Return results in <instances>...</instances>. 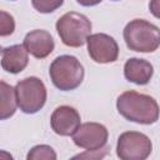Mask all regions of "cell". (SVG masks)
Wrapping results in <instances>:
<instances>
[{"label":"cell","mask_w":160,"mask_h":160,"mask_svg":"<svg viewBox=\"0 0 160 160\" xmlns=\"http://www.w3.org/2000/svg\"><path fill=\"white\" fill-rule=\"evenodd\" d=\"M119 114L129 121L150 125L158 121L160 109L154 98L136 91H125L116 100Z\"/></svg>","instance_id":"6da1fadb"},{"label":"cell","mask_w":160,"mask_h":160,"mask_svg":"<svg viewBox=\"0 0 160 160\" xmlns=\"http://www.w3.org/2000/svg\"><path fill=\"white\" fill-rule=\"evenodd\" d=\"M122 36L126 46L132 51L152 52L160 46V29L144 19L128 22Z\"/></svg>","instance_id":"7a4b0ae2"},{"label":"cell","mask_w":160,"mask_h":160,"mask_svg":"<svg viewBox=\"0 0 160 160\" xmlns=\"http://www.w3.org/2000/svg\"><path fill=\"white\" fill-rule=\"evenodd\" d=\"M49 75L52 84L61 91L75 90L84 80V66L72 55H60L50 65Z\"/></svg>","instance_id":"3957f363"},{"label":"cell","mask_w":160,"mask_h":160,"mask_svg":"<svg viewBox=\"0 0 160 160\" xmlns=\"http://www.w3.org/2000/svg\"><path fill=\"white\" fill-rule=\"evenodd\" d=\"M56 31L64 45L70 48L82 46L91 35V21L82 14L70 11L56 21Z\"/></svg>","instance_id":"277c9868"},{"label":"cell","mask_w":160,"mask_h":160,"mask_svg":"<svg viewBox=\"0 0 160 160\" xmlns=\"http://www.w3.org/2000/svg\"><path fill=\"white\" fill-rule=\"evenodd\" d=\"M18 106L25 114H35L46 102V88L36 76L20 80L15 86Z\"/></svg>","instance_id":"5b68a950"},{"label":"cell","mask_w":160,"mask_h":160,"mask_svg":"<svg viewBox=\"0 0 160 160\" xmlns=\"http://www.w3.org/2000/svg\"><path fill=\"white\" fill-rule=\"evenodd\" d=\"M151 150V140L142 132L125 131L118 139L116 155L121 160H145Z\"/></svg>","instance_id":"8992f818"},{"label":"cell","mask_w":160,"mask_h":160,"mask_svg":"<svg viewBox=\"0 0 160 160\" xmlns=\"http://www.w3.org/2000/svg\"><path fill=\"white\" fill-rule=\"evenodd\" d=\"M108 129L99 122H84L72 135L76 146L86 151H100L108 142Z\"/></svg>","instance_id":"52a82bcc"},{"label":"cell","mask_w":160,"mask_h":160,"mask_svg":"<svg viewBox=\"0 0 160 160\" xmlns=\"http://www.w3.org/2000/svg\"><path fill=\"white\" fill-rule=\"evenodd\" d=\"M88 52L90 58L99 64L114 62L119 56V45L115 39L108 34H91L88 40Z\"/></svg>","instance_id":"ba28073f"},{"label":"cell","mask_w":160,"mask_h":160,"mask_svg":"<svg viewBox=\"0 0 160 160\" xmlns=\"http://www.w3.org/2000/svg\"><path fill=\"white\" fill-rule=\"evenodd\" d=\"M81 119L76 109L69 105H61L56 108L50 118L51 129L60 136H70L79 129Z\"/></svg>","instance_id":"9c48e42d"},{"label":"cell","mask_w":160,"mask_h":160,"mask_svg":"<svg viewBox=\"0 0 160 160\" xmlns=\"http://www.w3.org/2000/svg\"><path fill=\"white\" fill-rule=\"evenodd\" d=\"M22 45L25 46L28 52L36 59H44L49 56L55 48V42L50 32L40 29L28 32L24 38Z\"/></svg>","instance_id":"30bf717a"},{"label":"cell","mask_w":160,"mask_h":160,"mask_svg":"<svg viewBox=\"0 0 160 160\" xmlns=\"http://www.w3.org/2000/svg\"><path fill=\"white\" fill-rule=\"evenodd\" d=\"M28 50L24 45L16 44L1 50V68L10 74L21 72L29 62Z\"/></svg>","instance_id":"8fae6325"},{"label":"cell","mask_w":160,"mask_h":160,"mask_svg":"<svg viewBox=\"0 0 160 160\" xmlns=\"http://www.w3.org/2000/svg\"><path fill=\"white\" fill-rule=\"evenodd\" d=\"M152 74H154V68L145 59L130 58L129 60H126L124 65L125 79L136 85H146L151 80Z\"/></svg>","instance_id":"7c38bea8"},{"label":"cell","mask_w":160,"mask_h":160,"mask_svg":"<svg viewBox=\"0 0 160 160\" xmlns=\"http://www.w3.org/2000/svg\"><path fill=\"white\" fill-rule=\"evenodd\" d=\"M0 94H1V105H0V119L6 120L12 116L16 111L18 100L15 88L6 84L5 81L0 82Z\"/></svg>","instance_id":"4fadbf2b"},{"label":"cell","mask_w":160,"mask_h":160,"mask_svg":"<svg viewBox=\"0 0 160 160\" xmlns=\"http://www.w3.org/2000/svg\"><path fill=\"white\" fill-rule=\"evenodd\" d=\"M28 160H55L56 152L55 150L49 145H36L34 146L26 155Z\"/></svg>","instance_id":"5bb4252c"},{"label":"cell","mask_w":160,"mask_h":160,"mask_svg":"<svg viewBox=\"0 0 160 160\" xmlns=\"http://www.w3.org/2000/svg\"><path fill=\"white\" fill-rule=\"evenodd\" d=\"M64 0H31L32 8L41 14H50L62 5Z\"/></svg>","instance_id":"9a60e30c"},{"label":"cell","mask_w":160,"mask_h":160,"mask_svg":"<svg viewBox=\"0 0 160 160\" xmlns=\"http://www.w3.org/2000/svg\"><path fill=\"white\" fill-rule=\"evenodd\" d=\"M0 15H1V20H0V35L1 36H8V35H11L15 30V21H14V18L8 14L6 11L1 10L0 11Z\"/></svg>","instance_id":"2e32d148"},{"label":"cell","mask_w":160,"mask_h":160,"mask_svg":"<svg viewBox=\"0 0 160 160\" xmlns=\"http://www.w3.org/2000/svg\"><path fill=\"white\" fill-rule=\"evenodd\" d=\"M149 10L155 18L160 19V0H150Z\"/></svg>","instance_id":"e0dca14e"},{"label":"cell","mask_w":160,"mask_h":160,"mask_svg":"<svg viewBox=\"0 0 160 160\" xmlns=\"http://www.w3.org/2000/svg\"><path fill=\"white\" fill-rule=\"evenodd\" d=\"M101 1L102 0H76V2L80 4L81 6H95Z\"/></svg>","instance_id":"ac0fdd59"},{"label":"cell","mask_w":160,"mask_h":160,"mask_svg":"<svg viewBox=\"0 0 160 160\" xmlns=\"http://www.w3.org/2000/svg\"><path fill=\"white\" fill-rule=\"evenodd\" d=\"M114 1H116V0H114Z\"/></svg>","instance_id":"d6986e66"},{"label":"cell","mask_w":160,"mask_h":160,"mask_svg":"<svg viewBox=\"0 0 160 160\" xmlns=\"http://www.w3.org/2000/svg\"><path fill=\"white\" fill-rule=\"evenodd\" d=\"M11 1H14V0H11Z\"/></svg>","instance_id":"ffe728a7"}]
</instances>
